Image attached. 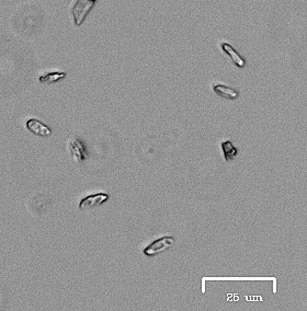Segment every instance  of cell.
I'll return each mask as SVG.
<instances>
[{
	"label": "cell",
	"mask_w": 307,
	"mask_h": 311,
	"mask_svg": "<svg viewBox=\"0 0 307 311\" xmlns=\"http://www.w3.org/2000/svg\"><path fill=\"white\" fill-rule=\"evenodd\" d=\"M65 77H66L65 73H47L38 77V81L41 83H49L50 85V83H54L64 79Z\"/></svg>",
	"instance_id": "cell-9"
},
{
	"label": "cell",
	"mask_w": 307,
	"mask_h": 311,
	"mask_svg": "<svg viewBox=\"0 0 307 311\" xmlns=\"http://www.w3.org/2000/svg\"><path fill=\"white\" fill-rule=\"evenodd\" d=\"M25 126H27L31 133H33L36 136H40V137H49V136L52 135L51 128L35 119L28 120Z\"/></svg>",
	"instance_id": "cell-5"
},
{
	"label": "cell",
	"mask_w": 307,
	"mask_h": 311,
	"mask_svg": "<svg viewBox=\"0 0 307 311\" xmlns=\"http://www.w3.org/2000/svg\"><path fill=\"white\" fill-rule=\"evenodd\" d=\"M108 199H109L108 194L98 193V194H95V195H90V196H87V197H84L83 199H81L80 203H79V209L81 211L89 210V209H95V207L99 206L103 203H106Z\"/></svg>",
	"instance_id": "cell-4"
},
{
	"label": "cell",
	"mask_w": 307,
	"mask_h": 311,
	"mask_svg": "<svg viewBox=\"0 0 307 311\" xmlns=\"http://www.w3.org/2000/svg\"><path fill=\"white\" fill-rule=\"evenodd\" d=\"M220 46L222 48V50L224 51L226 55L230 56L231 60L233 61V63L236 65L237 67L239 68H244L246 66V60L245 58L238 54V51L235 49L231 44H228L226 42H221Z\"/></svg>",
	"instance_id": "cell-6"
},
{
	"label": "cell",
	"mask_w": 307,
	"mask_h": 311,
	"mask_svg": "<svg viewBox=\"0 0 307 311\" xmlns=\"http://www.w3.org/2000/svg\"><path fill=\"white\" fill-rule=\"evenodd\" d=\"M96 5V0H75L70 6V14L73 16L74 24L79 27L84 21L90 10Z\"/></svg>",
	"instance_id": "cell-1"
},
{
	"label": "cell",
	"mask_w": 307,
	"mask_h": 311,
	"mask_svg": "<svg viewBox=\"0 0 307 311\" xmlns=\"http://www.w3.org/2000/svg\"><path fill=\"white\" fill-rule=\"evenodd\" d=\"M173 243H174V238L170 236H166L159 238L157 240H155L150 244H148L147 247L143 250V252L144 254L147 256H154L162 253V252H166L172 247Z\"/></svg>",
	"instance_id": "cell-2"
},
{
	"label": "cell",
	"mask_w": 307,
	"mask_h": 311,
	"mask_svg": "<svg viewBox=\"0 0 307 311\" xmlns=\"http://www.w3.org/2000/svg\"><path fill=\"white\" fill-rule=\"evenodd\" d=\"M221 147H222V150H223L224 158H225L227 163H230V161L234 160L235 157L237 156V149H236V147L233 145L232 141H230V140L223 141L221 144Z\"/></svg>",
	"instance_id": "cell-8"
},
{
	"label": "cell",
	"mask_w": 307,
	"mask_h": 311,
	"mask_svg": "<svg viewBox=\"0 0 307 311\" xmlns=\"http://www.w3.org/2000/svg\"><path fill=\"white\" fill-rule=\"evenodd\" d=\"M68 151L73 156V160L77 164H81L87 159V150L83 142L79 138H70L67 142Z\"/></svg>",
	"instance_id": "cell-3"
},
{
	"label": "cell",
	"mask_w": 307,
	"mask_h": 311,
	"mask_svg": "<svg viewBox=\"0 0 307 311\" xmlns=\"http://www.w3.org/2000/svg\"><path fill=\"white\" fill-rule=\"evenodd\" d=\"M212 89L215 92V94H217L218 96H221V98H223V99L236 100L239 96V92L237 91V90H235L225 85H221V83H214V85L212 86Z\"/></svg>",
	"instance_id": "cell-7"
}]
</instances>
